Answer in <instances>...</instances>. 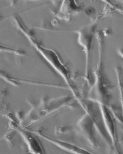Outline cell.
Wrapping results in <instances>:
<instances>
[{"label": "cell", "mask_w": 123, "mask_h": 154, "mask_svg": "<svg viewBox=\"0 0 123 154\" xmlns=\"http://www.w3.org/2000/svg\"><path fill=\"white\" fill-rule=\"evenodd\" d=\"M0 52L10 53V54H14V55H16L17 56L23 55L25 54L24 51H22V50L7 47L1 45H0Z\"/></svg>", "instance_id": "cell-8"}, {"label": "cell", "mask_w": 123, "mask_h": 154, "mask_svg": "<svg viewBox=\"0 0 123 154\" xmlns=\"http://www.w3.org/2000/svg\"><path fill=\"white\" fill-rule=\"evenodd\" d=\"M33 133L38 136L39 138L45 140L60 149L70 154H94L87 149L71 143L53 138L46 134L42 129H38L35 131Z\"/></svg>", "instance_id": "cell-5"}, {"label": "cell", "mask_w": 123, "mask_h": 154, "mask_svg": "<svg viewBox=\"0 0 123 154\" xmlns=\"http://www.w3.org/2000/svg\"><path fill=\"white\" fill-rule=\"evenodd\" d=\"M77 100L85 111L86 114L93 122L95 129L106 142L109 151L113 152L112 143L104 125L100 104L95 101L85 100L82 98H79Z\"/></svg>", "instance_id": "cell-2"}, {"label": "cell", "mask_w": 123, "mask_h": 154, "mask_svg": "<svg viewBox=\"0 0 123 154\" xmlns=\"http://www.w3.org/2000/svg\"><path fill=\"white\" fill-rule=\"evenodd\" d=\"M77 127L81 135L92 147H98L99 143L95 134L94 123L87 114L85 113L79 119Z\"/></svg>", "instance_id": "cell-6"}, {"label": "cell", "mask_w": 123, "mask_h": 154, "mask_svg": "<svg viewBox=\"0 0 123 154\" xmlns=\"http://www.w3.org/2000/svg\"><path fill=\"white\" fill-rule=\"evenodd\" d=\"M71 97H60L52 100L44 99L38 105L34 107L28 115L27 123H36L64 108H74Z\"/></svg>", "instance_id": "cell-1"}, {"label": "cell", "mask_w": 123, "mask_h": 154, "mask_svg": "<svg viewBox=\"0 0 123 154\" xmlns=\"http://www.w3.org/2000/svg\"><path fill=\"white\" fill-rule=\"evenodd\" d=\"M28 38L29 39V41L32 42L35 48H37L39 51V53L42 54L43 57L46 59V61L53 66L54 68L56 70L58 73L62 75V77L66 80V82L68 83L70 85V88L73 91H74V88L73 86L72 85L70 82V79L69 78V72L67 71V69L65 66L62 64V62L60 61L58 56L54 52L51 50H48L46 48H44L43 47L41 46L38 45L37 42H36L32 36L29 35L28 37Z\"/></svg>", "instance_id": "cell-3"}, {"label": "cell", "mask_w": 123, "mask_h": 154, "mask_svg": "<svg viewBox=\"0 0 123 154\" xmlns=\"http://www.w3.org/2000/svg\"><path fill=\"white\" fill-rule=\"evenodd\" d=\"M22 136L30 153L32 154H46L40 138L27 131L21 130Z\"/></svg>", "instance_id": "cell-7"}, {"label": "cell", "mask_w": 123, "mask_h": 154, "mask_svg": "<svg viewBox=\"0 0 123 154\" xmlns=\"http://www.w3.org/2000/svg\"><path fill=\"white\" fill-rule=\"evenodd\" d=\"M100 107L105 128L112 143L113 152L114 154H122L118 146L116 119L107 106L100 104Z\"/></svg>", "instance_id": "cell-4"}]
</instances>
